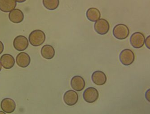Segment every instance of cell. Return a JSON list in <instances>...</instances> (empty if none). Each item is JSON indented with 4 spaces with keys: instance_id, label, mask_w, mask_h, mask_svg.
<instances>
[{
    "instance_id": "1",
    "label": "cell",
    "mask_w": 150,
    "mask_h": 114,
    "mask_svg": "<svg viewBox=\"0 0 150 114\" xmlns=\"http://www.w3.org/2000/svg\"><path fill=\"white\" fill-rule=\"evenodd\" d=\"M46 38L45 33L42 30L33 31L28 37L29 43L34 47H39L45 42Z\"/></svg>"
},
{
    "instance_id": "2",
    "label": "cell",
    "mask_w": 150,
    "mask_h": 114,
    "mask_svg": "<svg viewBox=\"0 0 150 114\" xmlns=\"http://www.w3.org/2000/svg\"><path fill=\"white\" fill-rule=\"evenodd\" d=\"M113 34L115 38L119 40H123L129 35L128 27L124 24H119L114 27Z\"/></svg>"
},
{
    "instance_id": "3",
    "label": "cell",
    "mask_w": 150,
    "mask_h": 114,
    "mask_svg": "<svg viewBox=\"0 0 150 114\" xmlns=\"http://www.w3.org/2000/svg\"><path fill=\"white\" fill-rule=\"evenodd\" d=\"M83 97L86 102L92 104L97 100L99 97V93L94 87H88L84 91Z\"/></svg>"
},
{
    "instance_id": "4",
    "label": "cell",
    "mask_w": 150,
    "mask_h": 114,
    "mask_svg": "<svg viewBox=\"0 0 150 114\" xmlns=\"http://www.w3.org/2000/svg\"><path fill=\"white\" fill-rule=\"evenodd\" d=\"M119 57L120 60L122 64L125 66H128L134 62L135 55L132 50L125 49L121 51Z\"/></svg>"
},
{
    "instance_id": "5",
    "label": "cell",
    "mask_w": 150,
    "mask_h": 114,
    "mask_svg": "<svg viewBox=\"0 0 150 114\" xmlns=\"http://www.w3.org/2000/svg\"><path fill=\"white\" fill-rule=\"evenodd\" d=\"M145 41L144 35L140 32L134 33L130 37V44L135 48H141L144 46Z\"/></svg>"
},
{
    "instance_id": "6",
    "label": "cell",
    "mask_w": 150,
    "mask_h": 114,
    "mask_svg": "<svg viewBox=\"0 0 150 114\" xmlns=\"http://www.w3.org/2000/svg\"><path fill=\"white\" fill-rule=\"evenodd\" d=\"M94 29L95 31L99 35H105L109 31L110 25L107 20L101 18L95 22Z\"/></svg>"
},
{
    "instance_id": "7",
    "label": "cell",
    "mask_w": 150,
    "mask_h": 114,
    "mask_svg": "<svg viewBox=\"0 0 150 114\" xmlns=\"http://www.w3.org/2000/svg\"><path fill=\"white\" fill-rule=\"evenodd\" d=\"M29 42L28 38L23 36L16 37L13 40V46L17 51L22 52L28 48Z\"/></svg>"
},
{
    "instance_id": "8",
    "label": "cell",
    "mask_w": 150,
    "mask_h": 114,
    "mask_svg": "<svg viewBox=\"0 0 150 114\" xmlns=\"http://www.w3.org/2000/svg\"><path fill=\"white\" fill-rule=\"evenodd\" d=\"M1 107L5 113L11 114L14 112L16 107L15 101L11 98H5L1 101Z\"/></svg>"
},
{
    "instance_id": "9",
    "label": "cell",
    "mask_w": 150,
    "mask_h": 114,
    "mask_svg": "<svg viewBox=\"0 0 150 114\" xmlns=\"http://www.w3.org/2000/svg\"><path fill=\"white\" fill-rule=\"evenodd\" d=\"M78 94L74 90H68L64 94V102L66 104L69 106L75 105L78 102Z\"/></svg>"
},
{
    "instance_id": "10",
    "label": "cell",
    "mask_w": 150,
    "mask_h": 114,
    "mask_svg": "<svg viewBox=\"0 0 150 114\" xmlns=\"http://www.w3.org/2000/svg\"><path fill=\"white\" fill-rule=\"evenodd\" d=\"M16 62L20 68H25L30 64L31 58L28 54L25 52H22L18 53L16 56Z\"/></svg>"
},
{
    "instance_id": "11",
    "label": "cell",
    "mask_w": 150,
    "mask_h": 114,
    "mask_svg": "<svg viewBox=\"0 0 150 114\" xmlns=\"http://www.w3.org/2000/svg\"><path fill=\"white\" fill-rule=\"evenodd\" d=\"M15 59L13 56L9 54H3L0 58V62L3 68L10 69L12 68L15 64Z\"/></svg>"
},
{
    "instance_id": "12",
    "label": "cell",
    "mask_w": 150,
    "mask_h": 114,
    "mask_svg": "<svg viewBox=\"0 0 150 114\" xmlns=\"http://www.w3.org/2000/svg\"><path fill=\"white\" fill-rule=\"evenodd\" d=\"M71 88L75 91H82L86 86V83L82 77L80 76H75L71 78Z\"/></svg>"
},
{
    "instance_id": "13",
    "label": "cell",
    "mask_w": 150,
    "mask_h": 114,
    "mask_svg": "<svg viewBox=\"0 0 150 114\" xmlns=\"http://www.w3.org/2000/svg\"><path fill=\"white\" fill-rule=\"evenodd\" d=\"M9 20L13 23L18 24L23 21L24 18V14L22 11L18 9H15L9 13Z\"/></svg>"
},
{
    "instance_id": "14",
    "label": "cell",
    "mask_w": 150,
    "mask_h": 114,
    "mask_svg": "<svg viewBox=\"0 0 150 114\" xmlns=\"http://www.w3.org/2000/svg\"><path fill=\"white\" fill-rule=\"evenodd\" d=\"M91 78L93 83L99 86L105 84L107 80L106 74L103 72L98 70L93 73Z\"/></svg>"
},
{
    "instance_id": "15",
    "label": "cell",
    "mask_w": 150,
    "mask_h": 114,
    "mask_svg": "<svg viewBox=\"0 0 150 114\" xmlns=\"http://www.w3.org/2000/svg\"><path fill=\"white\" fill-rule=\"evenodd\" d=\"M16 0H0V10L4 13H10L16 9Z\"/></svg>"
},
{
    "instance_id": "16",
    "label": "cell",
    "mask_w": 150,
    "mask_h": 114,
    "mask_svg": "<svg viewBox=\"0 0 150 114\" xmlns=\"http://www.w3.org/2000/svg\"><path fill=\"white\" fill-rule=\"evenodd\" d=\"M40 53L44 58L47 59H52L55 56V50L52 46L46 44L42 47Z\"/></svg>"
},
{
    "instance_id": "17",
    "label": "cell",
    "mask_w": 150,
    "mask_h": 114,
    "mask_svg": "<svg viewBox=\"0 0 150 114\" xmlns=\"http://www.w3.org/2000/svg\"><path fill=\"white\" fill-rule=\"evenodd\" d=\"M87 18L90 21L96 22L99 20L101 17L100 11L96 8H90L87 10L86 13Z\"/></svg>"
},
{
    "instance_id": "18",
    "label": "cell",
    "mask_w": 150,
    "mask_h": 114,
    "mask_svg": "<svg viewBox=\"0 0 150 114\" xmlns=\"http://www.w3.org/2000/svg\"><path fill=\"white\" fill-rule=\"evenodd\" d=\"M43 5L47 10H54L59 5V0H42Z\"/></svg>"
},
{
    "instance_id": "19",
    "label": "cell",
    "mask_w": 150,
    "mask_h": 114,
    "mask_svg": "<svg viewBox=\"0 0 150 114\" xmlns=\"http://www.w3.org/2000/svg\"><path fill=\"white\" fill-rule=\"evenodd\" d=\"M145 43L146 46L147 47V48L150 50V35L146 37V39H145Z\"/></svg>"
},
{
    "instance_id": "20",
    "label": "cell",
    "mask_w": 150,
    "mask_h": 114,
    "mask_svg": "<svg viewBox=\"0 0 150 114\" xmlns=\"http://www.w3.org/2000/svg\"><path fill=\"white\" fill-rule=\"evenodd\" d=\"M145 98L148 102L150 103V89H148L146 92Z\"/></svg>"
},
{
    "instance_id": "21",
    "label": "cell",
    "mask_w": 150,
    "mask_h": 114,
    "mask_svg": "<svg viewBox=\"0 0 150 114\" xmlns=\"http://www.w3.org/2000/svg\"><path fill=\"white\" fill-rule=\"evenodd\" d=\"M4 44H3V43L1 41H0V55L2 53L3 51H4Z\"/></svg>"
},
{
    "instance_id": "22",
    "label": "cell",
    "mask_w": 150,
    "mask_h": 114,
    "mask_svg": "<svg viewBox=\"0 0 150 114\" xmlns=\"http://www.w3.org/2000/svg\"><path fill=\"white\" fill-rule=\"evenodd\" d=\"M27 0H16V1L18 3H23L26 1Z\"/></svg>"
},
{
    "instance_id": "23",
    "label": "cell",
    "mask_w": 150,
    "mask_h": 114,
    "mask_svg": "<svg viewBox=\"0 0 150 114\" xmlns=\"http://www.w3.org/2000/svg\"><path fill=\"white\" fill-rule=\"evenodd\" d=\"M0 114H6V113L3 111H0Z\"/></svg>"
},
{
    "instance_id": "24",
    "label": "cell",
    "mask_w": 150,
    "mask_h": 114,
    "mask_svg": "<svg viewBox=\"0 0 150 114\" xmlns=\"http://www.w3.org/2000/svg\"><path fill=\"white\" fill-rule=\"evenodd\" d=\"M1 69H2V66H1V62H0V72L1 71Z\"/></svg>"
}]
</instances>
